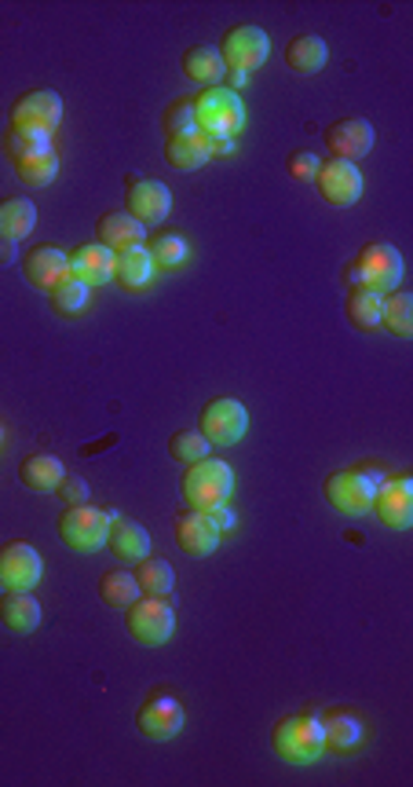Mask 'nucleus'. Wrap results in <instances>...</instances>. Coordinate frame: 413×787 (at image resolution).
<instances>
[{"mask_svg":"<svg viewBox=\"0 0 413 787\" xmlns=\"http://www.w3.org/2000/svg\"><path fill=\"white\" fill-rule=\"evenodd\" d=\"M195 107V125L198 133L209 139V144H220V139H235L246 125V107H241L238 93H230L224 85L201 88V93L190 99Z\"/></svg>","mask_w":413,"mask_h":787,"instance_id":"nucleus-1","label":"nucleus"},{"mask_svg":"<svg viewBox=\"0 0 413 787\" xmlns=\"http://www.w3.org/2000/svg\"><path fill=\"white\" fill-rule=\"evenodd\" d=\"M348 279L351 286L370 290V294H380V297L399 290V279H402L399 249L391 246V242H370V246H362L359 257L351 260Z\"/></svg>","mask_w":413,"mask_h":787,"instance_id":"nucleus-2","label":"nucleus"},{"mask_svg":"<svg viewBox=\"0 0 413 787\" xmlns=\"http://www.w3.org/2000/svg\"><path fill=\"white\" fill-rule=\"evenodd\" d=\"M271 748L281 762L289 765H311L322 759L326 743H322V725L315 714H286L278 718L275 733H271Z\"/></svg>","mask_w":413,"mask_h":787,"instance_id":"nucleus-3","label":"nucleus"},{"mask_svg":"<svg viewBox=\"0 0 413 787\" xmlns=\"http://www.w3.org/2000/svg\"><path fill=\"white\" fill-rule=\"evenodd\" d=\"M179 491H184L190 509L205 513L230 499V491H235V472H230L227 462H220V458L190 462L184 469V480H179Z\"/></svg>","mask_w":413,"mask_h":787,"instance_id":"nucleus-4","label":"nucleus"},{"mask_svg":"<svg viewBox=\"0 0 413 787\" xmlns=\"http://www.w3.org/2000/svg\"><path fill=\"white\" fill-rule=\"evenodd\" d=\"M125 630L133 634V641L147 644V649H158L173 638L176 630V612L165 598H150V593H139V598L125 608Z\"/></svg>","mask_w":413,"mask_h":787,"instance_id":"nucleus-5","label":"nucleus"},{"mask_svg":"<svg viewBox=\"0 0 413 787\" xmlns=\"http://www.w3.org/2000/svg\"><path fill=\"white\" fill-rule=\"evenodd\" d=\"M59 539L77 553H96L107 546V531H110V509H96L88 502L80 506H66L59 513Z\"/></svg>","mask_w":413,"mask_h":787,"instance_id":"nucleus-6","label":"nucleus"},{"mask_svg":"<svg viewBox=\"0 0 413 787\" xmlns=\"http://www.w3.org/2000/svg\"><path fill=\"white\" fill-rule=\"evenodd\" d=\"M63 125V99L52 88H37V93H23L8 107V128H23V133L52 136Z\"/></svg>","mask_w":413,"mask_h":787,"instance_id":"nucleus-7","label":"nucleus"},{"mask_svg":"<svg viewBox=\"0 0 413 787\" xmlns=\"http://www.w3.org/2000/svg\"><path fill=\"white\" fill-rule=\"evenodd\" d=\"M216 52H220V59H224L227 70L249 74V70L267 63L271 37H267V29H260V26H230L224 34V40H220Z\"/></svg>","mask_w":413,"mask_h":787,"instance_id":"nucleus-8","label":"nucleus"},{"mask_svg":"<svg viewBox=\"0 0 413 787\" xmlns=\"http://www.w3.org/2000/svg\"><path fill=\"white\" fill-rule=\"evenodd\" d=\"M246 429H249V410L230 396L205 403V410H201L198 418V432L213 443V447H230V443L246 436Z\"/></svg>","mask_w":413,"mask_h":787,"instance_id":"nucleus-9","label":"nucleus"},{"mask_svg":"<svg viewBox=\"0 0 413 787\" xmlns=\"http://www.w3.org/2000/svg\"><path fill=\"white\" fill-rule=\"evenodd\" d=\"M322 491H326V502L337 513H345V517H366L370 506H374L377 483L362 477L359 469H340V472H329Z\"/></svg>","mask_w":413,"mask_h":787,"instance_id":"nucleus-10","label":"nucleus"},{"mask_svg":"<svg viewBox=\"0 0 413 787\" xmlns=\"http://www.w3.org/2000/svg\"><path fill=\"white\" fill-rule=\"evenodd\" d=\"M315 187L329 206H340V209L355 206V201L362 198V173H359L355 161L326 158V161H318Z\"/></svg>","mask_w":413,"mask_h":787,"instance_id":"nucleus-11","label":"nucleus"},{"mask_svg":"<svg viewBox=\"0 0 413 787\" xmlns=\"http://www.w3.org/2000/svg\"><path fill=\"white\" fill-rule=\"evenodd\" d=\"M370 513L391 531H406L413 524V480L396 477V480H380L374 491V506Z\"/></svg>","mask_w":413,"mask_h":787,"instance_id":"nucleus-12","label":"nucleus"},{"mask_svg":"<svg viewBox=\"0 0 413 787\" xmlns=\"http://www.w3.org/2000/svg\"><path fill=\"white\" fill-rule=\"evenodd\" d=\"M168 209H173V190H168L161 180H128V190H125V213L139 220L143 228L150 224H161V220L168 217Z\"/></svg>","mask_w":413,"mask_h":787,"instance_id":"nucleus-13","label":"nucleus"},{"mask_svg":"<svg viewBox=\"0 0 413 787\" xmlns=\"http://www.w3.org/2000/svg\"><path fill=\"white\" fill-rule=\"evenodd\" d=\"M136 725L147 740L165 743L184 729V708H179V700H173V696H165V692L147 696L143 708H139V714H136Z\"/></svg>","mask_w":413,"mask_h":787,"instance_id":"nucleus-14","label":"nucleus"},{"mask_svg":"<svg viewBox=\"0 0 413 787\" xmlns=\"http://www.w3.org/2000/svg\"><path fill=\"white\" fill-rule=\"evenodd\" d=\"M40 571H45V564H40V553L29 542L15 539L0 550V587L4 590H34L40 582Z\"/></svg>","mask_w":413,"mask_h":787,"instance_id":"nucleus-15","label":"nucleus"},{"mask_svg":"<svg viewBox=\"0 0 413 787\" xmlns=\"http://www.w3.org/2000/svg\"><path fill=\"white\" fill-rule=\"evenodd\" d=\"M322 136H326L329 155L340 161H359L374 147V125H370L366 118H340Z\"/></svg>","mask_w":413,"mask_h":787,"instance_id":"nucleus-16","label":"nucleus"},{"mask_svg":"<svg viewBox=\"0 0 413 787\" xmlns=\"http://www.w3.org/2000/svg\"><path fill=\"white\" fill-rule=\"evenodd\" d=\"M173 534H176V546L184 550L187 557H209V553H216L220 546V528L209 520V513L190 509V506L176 517Z\"/></svg>","mask_w":413,"mask_h":787,"instance_id":"nucleus-17","label":"nucleus"},{"mask_svg":"<svg viewBox=\"0 0 413 787\" xmlns=\"http://www.w3.org/2000/svg\"><path fill=\"white\" fill-rule=\"evenodd\" d=\"M23 279L34 290L52 294L59 282L70 279V260H66V254L59 246H37V249H29V254L23 257Z\"/></svg>","mask_w":413,"mask_h":787,"instance_id":"nucleus-18","label":"nucleus"},{"mask_svg":"<svg viewBox=\"0 0 413 787\" xmlns=\"http://www.w3.org/2000/svg\"><path fill=\"white\" fill-rule=\"evenodd\" d=\"M96 235H99V238H96L99 246H107L110 254L121 257V254H128V249H143L147 228L139 224V220L128 217L125 209H114V213H103V217H99Z\"/></svg>","mask_w":413,"mask_h":787,"instance_id":"nucleus-19","label":"nucleus"},{"mask_svg":"<svg viewBox=\"0 0 413 787\" xmlns=\"http://www.w3.org/2000/svg\"><path fill=\"white\" fill-rule=\"evenodd\" d=\"M66 260H70V279L85 282V286H103V282L114 279L117 257L110 254L107 246H99V242H85V246H77Z\"/></svg>","mask_w":413,"mask_h":787,"instance_id":"nucleus-20","label":"nucleus"},{"mask_svg":"<svg viewBox=\"0 0 413 787\" xmlns=\"http://www.w3.org/2000/svg\"><path fill=\"white\" fill-rule=\"evenodd\" d=\"M107 546L114 550L117 561H143V557H150V534L139 528L136 520L121 517V513H110Z\"/></svg>","mask_w":413,"mask_h":787,"instance_id":"nucleus-21","label":"nucleus"},{"mask_svg":"<svg viewBox=\"0 0 413 787\" xmlns=\"http://www.w3.org/2000/svg\"><path fill=\"white\" fill-rule=\"evenodd\" d=\"M165 161L176 173H195V169L213 161V144L201 133H187L176 139H165Z\"/></svg>","mask_w":413,"mask_h":787,"instance_id":"nucleus-22","label":"nucleus"},{"mask_svg":"<svg viewBox=\"0 0 413 787\" xmlns=\"http://www.w3.org/2000/svg\"><path fill=\"white\" fill-rule=\"evenodd\" d=\"M0 619L12 634H34L40 627V604L29 590H8L0 598Z\"/></svg>","mask_w":413,"mask_h":787,"instance_id":"nucleus-23","label":"nucleus"},{"mask_svg":"<svg viewBox=\"0 0 413 787\" xmlns=\"http://www.w3.org/2000/svg\"><path fill=\"white\" fill-rule=\"evenodd\" d=\"M63 477H66V469L55 454H26L23 466H18V480H23V488L40 491V494L59 491Z\"/></svg>","mask_w":413,"mask_h":787,"instance_id":"nucleus-24","label":"nucleus"},{"mask_svg":"<svg viewBox=\"0 0 413 787\" xmlns=\"http://www.w3.org/2000/svg\"><path fill=\"white\" fill-rule=\"evenodd\" d=\"M318 725H322V743H326L329 751L348 754V751H355V748H359V740H362V725H359L355 714L334 711V714H326V718H318Z\"/></svg>","mask_w":413,"mask_h":787,"instance_id":"nucleus-25","label":"nucleus"},{"mask_svg":"<svg viewBox=\"0 0 413 787\" xmlns=\"http://www.w3.org/2000/svg\"><path fill=\"white\" fill-rule=\"evenodd\" d=\"M37 228V206L29 198H0V238L23 242Z\"/></svg>","mask_w":413,"mask_h":787,"instance_id":"nucleus-26","label":"nucleus"},{"mask_svg":"<svg viewBox=\"0 0 413 787\" xmlns=\"http://www.w3.org/2000/svg\"><path fill=\"white\" fill-rule=\"evenodd\" d=\"M329 59V45L315 34H300L289 40L286 48V66L297 70V74H318Z\"/></svg>","mask_w":413,"mask_h":787,"instance_id":"nucleus-27","label":"nucleus"},{"mask_svg":"<svg viewBox=\"0 0 413 787\" xmlns=\"http://www.w3.org/2000/svg\"><path fill=\"white\" fill-rule=\"evenodd\" d=\"M184 74L190 81H198V85L213 88L227 77V66H224V59H220V52L213 45H198V48H187L184 52Z\"/></svg>","mask_w":413,"mask_h":787,"instance_id":"nucleus-28","label":"nucleus"},{"mask_svg":"<svg viewBox=\"0 0 413 787\" xmlns=\"http://www.w3.org/2000/svg\"><path fill=\"white\" fill-rule=\"evenodd\" d=\"M133 579H136L139 593H150V598H168V593H173V587H176V571H173V564L161 561V557H143V561H136Z\"/></svg>","mask_w":413,"mask_h":787,"instance_id":"nucleus-29","label":"nucleus"},{"mask_svg":"<svg viewBox=\"0 0 413 787\" xmlns=\"http://www.w3.org/2000/svg\"><path fill=\"white\" fill-rule=\"evenodd\" d=\"M12 165H15V176L23 180L26 187H48L59 173V155L48 147V150H37V155L12 161Z\"/></svg>","mask_w":413,"mask_h":787,"instance_id":"nucleus-30","label":"nucleus"},{"mask_svg":"<svg viewBox=\"0 0 413 787\" xmlns=\"http://www.w3.org/2000/svg\"><path fill=\"white\" fill-rule=\"evenodd\" d=\"M154 260H150L147 249H128V254H121L114 260V279H121V286L128 290H143L150 286V279H154Z\"/></svg>","mask_w":413,"mask_h":787,"instance_id":"nucleus-31","label":"nucleus"},{"mask_svg":"<svg viewBox=\"0 0 413 787\" xmlns=\"http://www.w3.org/2000/svg\"><path fill=\"white\" fill-rule=\"evenodd\" d=\"M380 311H385V297L380 294H370V290H359L351 286L348 294V319L355 330H377L380 327Z\"/></svg>","mask_w":413,"mask_h":787,"instance_id":"nucleus-32","label":"nucleus"},{"mask_svg":"<svg viewBox=\"0 0 413 787\" xmlns=\"http://www.w3.org/2000/svg\"><path fill=\"white\" fill-rule=\"evenodd\" d=\"M136 598H139V587H136L133 571H107L103 579H99V601H103L107 608L125 612Z\"/></svg>","mask_w":413,"mask_h":787,"instance_id":"nucleus-33","label":"nucleus"},{"mask_svg":"<svg viewBox=\"0 0 413 787\" xmlns=\"http://www.w3.org/2000/svg\"><path fill=\"white\" fill-rule=\"evenodd\" d=\"M380 322H385L388 334L410 337V334H413V297L402 294V290H391V294L385 297V311H380Z\"/></svg>","mask_w":413,"mask_h":787,"instance_id":"nucleus-34","label":"nucleus"},{"mask_svg":"<svg viewBox=\"0 0 413 787\" xmlns=\"http://www.w3.org/2000/svg\"><path fill=\"white\" fill-rule=\"evenodd\" d=\"M187 238L184 235H176V231H161V235L150 238V260L154 265H165V268H176V265H184L187 260Z\"/></svg>","mask_w":413,"mask_h":787,"instance_id":"nucleus-35","label":"nucleus"},{"mask_svg":"<svg viewBox=\"0 0 413 787\" xmlns=\"http://www.w3.org/2000/svg\"><path fill=\"white\" fill-rule=\"evenodd\" d=\"M161 133H165L168 139L187 136V133H198V125H195V107H190V99H187V96H179V99H173V103L165 107V114H161Z\"/></svg>","mask_w":413,"mask_h":787,"instance_id":"nucleus-36","label":"nucleus"},{"mask_svg":"<svg viewBox=\"0 0 413 787\" xmlns=\"http://www.w3.org/2000/svg\"><path fill=\"white\" fill-rule=\"evenodd\" d=\"M209 443L205 436H201L198 429H179L173 440H168V454H173L176 462H184V466H190V462H201V458H209Z\"/></svg>","mask_w":413,"mask_h":787,"instance_id":"nucleus-37","label":"nucleus"},{"mask_svg":"<svg viewBox=\"0 0 413 787\" xmlns=\"http://www.w3.org/2000/svg\"><path fill=\"white\" fill-rule=\"evenodd\" d=\"M48 297H52V308L59 311V316H77V311L88 305V286L77 279H66V282H59Z\"/></svg>","mask_w":413,"mask_h":787,"instance_id":"nucleus-38","label":"nucleus"},{"mask_svg":"<svg viewBox=\"0 0 413 787\" xmlns=\"http://www.w3.org/2000/svg\"><path fill=\"white\" fill-rule=\"evenodd\" d=\"M48 147H52V136L23 133V128H4V155L12 161L37 155V150H48Z\"/></svg>","mask_w":413,"mask_h":787,"instance_id":"nucleus-39","label":"nucleus"},{"mask_svg":"<svg viewBox=\"0 0 413 787\" xmlns=\"http://www.w3.org/2000/svg\"><path fill=\"white\" fill-rule=\"evenodd\" d=\"M318 173V155H311V150H297L293 158H289V176L293 180H315Z\"/></svg>","mask_w":413,"mask_h":787,"instance_id":"nucleus-40","label":"nucleus"},{"mask_svg":"<svg viewBox=\"0 0 413 787\" xmlns=\"http://www.w3.org/2000/svg\"><path fill=\"white\" fill-rule=\"evenodd\" d=\"M59 494H63L66 506H80V502H88V483L80 477H63V483H59Z\"/></svg>","mask_w":413,"mask_h":787,"instance_id":"nucleus-41","label":"nucleus"},{"mask_svg":"<svg viewBox=\"0 0 413 787\" xmlns=\"http://www.w3.org/2000/svg\"><path fill=\"white\" fill-rule=\"evenodd\" d=\"M205 513H209V520H213L220 531H227L230 524H235V513H230L224 502H220V506H213V509H205Z\"/></svg>","mask_w":413,"mask_h":787,"instance_id":"nucleus-42","label":"nucleus"},{"mask_svg":"<svg viewBox=\"0 0 413 787\" xmlns=\"http://www.w3.org/2000/svg\"><path fill=\"white\" fill-rule=\"evenodd\" d=\"M12 260H15V242L0 238V265H12Z\"/></svg>","mask_w":413,"mask_h":787,"instance_id":"nucleus-43","label":"nucleus"},{"mask_svg":"<svg viewBox=\"0 0 413 787\" xmlns=\"http://www.w3.org/2000/svg\"><path fill=\"white\" fill-rule=\"evenodd\" d=\"M224 81H227L224 88H230V93H238V88L246 85V74H238V70H227V77H224Z\"/></svg>","mask_w":413,"mask_h":787,"instance_id":"nucleus-44","label":"nucleus"}]
</instances>
